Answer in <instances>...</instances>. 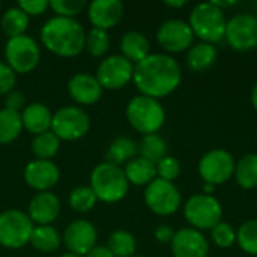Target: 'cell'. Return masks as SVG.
Listing matches in <instances>:
<instances>
[{"instance_id":"44dd1931","label":"cell","mask_w":257,"mask_h":257,"mask_svg":"<svg viewBox=\"0 0 257 257\" xmlns=\"http://www.w3.org/2000/svg\"><path fill=\"white\" fill-rule=\"evenodd\" d=\"M21 120H23V126L35 134L39 136L42 133H47L51 130V122H53V114L48 110V107H45L44 104H30L27 105L23 113H21Z\"/></svg>"},{"instance_id":"ac0fdd59","label":"cell","mask_w":257,"mask_h":257,"mask_svg":"<svg viewBox=\"0 0 257 257\" xmlns=\"http://www.w3.org/2000/svg\"><path fill=\"white\" fill-rule=\"evenodd\" d=\"M123 15V5L119 0H93L89 6V20L93 29L108 30L114 27Z\"/></svg>"},{"instance_id":"7dc6e473","label":"cell","mask_w":257,"mask_h":257,"mask_svg":"<svg viewBox=\"0 0 257 257\" xmlns=\"http://www.w3.org/2000/svg\"><path fill=\"white\" fill-rule=\"evenodd\" d=\"M214 190V185H211V184H205V193H211Z\"/></svg>"},{"instance_id":"60d3db41","label":"cell","mask_w":257,"mask_h":257,"mask_svg":"<svg viewBox=\"0 0 257 257\" xmlns=\"http://www.w3.org/2000/svg\"><path fill=\"white\" fill-rule=\"evenodd\" d=\"M24 102H26V98L21 92L18 90H11L9 93H6V98H5V104H6V108L9 110H14V111H18L24 107Z\"/></svg>"},{"instance_id":"9c48e42d","label":"cell","mask_w":257,"mask_h":257,"mask_svg":"<svg viewBox=\"0 0 257 257\" xmlns=\"http://www.w3.org/2000/svg\"><path fill=\"white\" fill-rule=\"evenodd\" d=\"M90 128L89 116L84 110L68 105L57 110L53 114L51 131L57 136L59 140H78L87 134Z\"/></svg>"},{"instance_id":"52a82bcc","label":"cell","mask_w":257,"mask_h":257,"mask_svg":"<svg viewBox=\"0 0 257 257\" xmlns=\"http://www.w3.org/2000/svg\"><path fill=\"white\" fill-rule=\"evenodd\" d=\"M185 218L194 229H212L221 221L223 208L211 194H196L190 197L184 208Z\"/></svg>"},{"instance_id":"cb8c5ba5","label":"cell","mask_w":257,"mask_h":257,"mask_svg":"<svg viewBox=\"0 0 257 257\" xmlns=\"http://www.w3.org/2000/svg\"><path fill=\"white\" fill-rule=\"evenodd\" d=\"M215 60H217V50L212 47V44H206V42L193 45L187 54V63L190 69L197 72L206 71L215 63Z\"/></svg>"},{"instance_id":"7a4b0ae2","label":"cell","mask_w":257,"mask_h":257,"mask_svg":"<svg viewBox=\"0 0 257 257\" xmlns=\"http://www.w3.org/2000/svg\"><path fill=\"white\" fill-rule=\"evenodd\" d=\"M41 41L48 51L62 57H74L83 51L86 35L75 18L53 17L44 24Z\"/></svg>"},{"instance_id":"f546056e","label":"cell","mask_w":257,"mask_h":257,"mask_svg":"<svg viewBox=\"0 0 257 257\" xmlns=\"http://www.w3.org/2000/svg\"><path fill=\"white\" fill-rule=\"evenodd\" d=\"M0 26H2V30L8 36H11V38L21 36V35H24L26 29L29 27V17L20 8H9L3 14Z\"/></svg>"},{"instance_id":"ab89813d","label":"cell","mask_w":257,"mask_h":257,"mask_svg":"<svg viewBox=\"0 0 257 257\" xmlns=\"http://www.w3.org/2000/svg\"><path fill=\"white\" fill-rule=\"evenodd\" d=\"M14 84H15V72L8 66V63L0 62V95L9 93Z\"/></svg>"},{"instance_id":"ba28073f","label":"cell","mask_w":257,"mask_h":257,"mask_svg":"<svg viewBox=\"0 0 257 257\" xmlns=\"http://www.w3.org/2000/svg\"><path fill=\"white\" fill-rule=\"evenodd\" d=\"M5 57L8 60V66L14 72L27 74L39 63L41 51L38 44L30 36L21 35L9 38L5 48Z\"/></svg>"},{"instance_id":"d6986e66","label":"cell","mask_w":257,"mask_h":257,"mask_svg":"<svg viewBox=\"0 0 257 257\" xmlns=\"http://www.w3.org/2000/svg\"><path fill=\"white\" fill-rule=\"evenodd\" d=\"M60 214L59 199L48 191L38 193L29 205V218L38 226H50Z\"/></svg>"},{"instance_id":"74e56055","label":"cell","mask_w":257,"mask_h":257,"mask_svg":"<svg viewBox=\"0 0 257 257\" xmlns=\"http://www.w3.org/2000/svg\"><path fill=\"white\" fill-rule=\"evenodd\" d=\"M179 173H181V164L173 157H166L157 164V175L160 176V179L172 182L179 176Z\"/></svg>"},{"instance_id":"7402d4cb","label":"cell","mask_w":257,"mask_h":257,"mask_svg":"<svg viewBox=\"0 0 257 257\" xmlns=\"http://www.w3.org/2000/svg\"><path fill=\"white\" fill-rule=\"evenodd\" d=\"M120 50L125 59L139 63L149 56V41L140 32H128L120 41Z\"/></svg>"},{"instance_id":"8fae6325","label":"cell","mask_w":257,"mask_h":257,"mask_svg":"<svg viewBox=\"0 0 257 257\" xmlns=\"http://www.w3.org/2000/svg\"><path fill=\"white\" fill-rule=\"evenodd\" d=\"M199 173L206 184H224L235 175V160L224 149L209 151L199 163Z\"/></svg>"},{"instance_id":"6da1fadb","label":"cell","mask_w":257,"mask_h":257,"mask_svg":"<svg viewBox=\"0 0 257 257\" xmlns=\"http://www.w3.org/2000/svg\"><path fill=\"white\" fill-rule=\"evenodd\" d=\"M134 83L142 95L158 99L172 93L181 83L179 63L167 54H149L136 63Z\"/></svg>"},{"instance_id":"7c38bea8","label":"cell","mask_w":257,"mask_h":257,"mask_svg":"<svg viewBox=\"0 0 257 257\" xmlns=\"http://www.w3.org/2000/svg\"><path fill=\"white\" fill-rule=\"evenodd\" d=\"M227 42L238 51H247L257 47V17L250 14L235 15L226 24Z\"/></svg>"},{"instance_id":"3957f363","label":"cell","mask_w":257,"mask_h":257,"mask_svg":"<svg viewBox=\"0 0 257 257\" xmlns=\"http://www.w3.org/2000/svg\"><path fill=\"white\" fill-rule=\"evenodd\" d=\"M130 182L125 172L113 164L102 163L96 166L90 175V188L98 200L114 203L122 200L128 193Z\"/></svg>"},{"instance_id":"d6a6232c","label":"cell","mask_w":257,"mask_h":257,"mask_svg":"<svg viewBox=\"0 0 257 257\" xmlns=\"http://www.w3.org/2000/svg\"><path fill=\"white\" fill-rule=\"evenodd\" d=\"M96 196L95 193L92 191L90 187H78L75 188L71 196H69V205L74 211L77 212H87L90 211L95 203H96Z\"/></svg>"},{"instance_id":"603a6c76","label":"cell","mask_w":257,"mask_h":257,"mask_svg":"<svg viewBox=\"0 0 257 257\" xmlns=\"http://www.w3.org/2000/svg\"><path fill=\"white\" fill-rule=\"evenodd\" d=\"M123 172L128 182L134 185H149L157 179V166L142 157L133 158Z\"/></svg>"},{"instance_id":"30bf717a","label":"cell","mask_w":257,"mask_h":257,"mask_svg":"<svg viewBox=\"0 0 257 257\" xmlns=\"http://www.w3.org/2000/svg\"><path fill=\"white\" fill-rule=\"evenodd\" d=\"M148 208L158 215H172L181 206V193L173 182L157 178L145 191Z\"/></svg>"},{"instance_id":"ffe728a7","label":"cell","mask_w":257,"mask_h":257,"mask_svg":"<svg viewBox=\"0 0 257 257\" xmlns=\"http://www.w3.org/2000/svg\"><path fill=\"white\" fill-rule=\"evenodd\" d=\"M68 92L71 98L77 101L78 104L90 105V104H95L101 98L102 87L98 83L96 77L90 74H77L69 80Z\"/></svg>"},{"instance_id":"4316f807","label":"cell","mask_w":257,"mask_h":257,"mask_svg":"<svg viewBox=\"0 0 257 257\" xmlns=\"http://www.w3.org/2000/svg\"><path fill=\"white\" fill-rule=\"evenodd\" d=\"M23 130L21 113L3 108L0 110V143L6 145L14 142Z\"/></svg>"},{"instance_id":"5b68a950","label":"cell","mask_w":257,"mask_h":257,"mask_svg":"<svg viewBox=\"0 0 257 257\" xmlns=\"http://www.w3.org/2000/svg\"><path fill=\"white\" fill-rule=\"evenodd\" d=\"M226 17L223 9L212 2L197 5L190 15V27L194 36H199L203 42H218L226 33Z\"/></svg>"},{"instance_id":"4dcf8cb0","label":"cell","mask_w":257,"mask_h":257,"mask_svg":"<svg viewBox=\"0 0 257 257\" xmlns=\"http://www.w3.org/2000/svg\"><path fill=\"white\" fill-rule=\"evenodd\" d=\"M59 145L60 140L57 139V136L53 131H47L39 136H35L32 142V152L36 157V160L50 161V158H53L57 154Z\"/></svg>"},{"instance_id":"1f68e13d","label":"cell","mask_w":257,"mask_h":257,"mask_svg":"<svg viewBox=\"0 0 257 257\" xmlns=\"http://www.w3.org/2000/svg\"><path fill=\"white\" fill-rule=\"evenodd\" d=\"M136 238L125 230H116L108 239V250L114 257H133L136 253Z\"/></svg>"},{"instance_id":"ee69618b","label":"cell","mask_w":257,"mask_h":257,"mask_svg":"<svg viewBox=\"0 0 257 257\" xmlns=\"http://www.w3.org/2000/svg\"><path fill=\"white\" fill-rule=\"evenodd\" d=\"M166 5L170 6V8H181V6H185V5H187V0H175V2L167 0Z\"/></svg>"},{"instance_id":"8d00e7d4","label":"cell","mask_w":257,"mask_h":257,"mask_svg":"<svg viewBox=\"0 0 257 257\" xmlns=\"http://www.w3.org/2000/svg\"><path fill=\"white\" fill-rule=\"evenodd\" d=\"M86 6L84 0H53L50 2V8L57 14V17L74 18L78 15Z\"/></svg>"},{"instance_id":"f35d334b","label":"cell","mask_w":257,"mask_h":257,"mask_svg":"<svg viewBox=\"0 0 257 257\" xmlns=\"http://www.w3.org/2000/svg\"><path fill=\"white\" fill-rule=\"evenodd\" d=\"M50 6L45 0H20L18 8L29 17V15H41Z\"/></svg>"},{"instance_id":"484cf974","label":"cell","mask_w":257,"mask_h":257,"mask_svg":"<svg viewBox=\"0 0 257 257\" xmlns=\"http://www.w3.org/2000/svg\"><path fill=\"white\" fill-rule=\"evenodd\" d=\"M236 182L245 188L253 190L257 187V154L244 155L235 166Z\"/></svg>"},{"instance_id":"2e32d148","label":"cell","mask_w":257,"mask_h":257,"mask_svg":"<svg viewBox=\"0 0 257 257\" xmlns=\"http://www.w3.org/2000/svg\"><path fill=\"white\" fill-rule=\"evenodd\" d=\"M170 245L173 257H208L209 251L206 238L193 227H182L175 232Z\"/></svg>"},{"instance_id":"277c9868","label":"cell","mask_w":257,"mask_h":257,"mask_svg":"<svg viewBox=\"0 0 257 257\" xmlns=\"http://www.w3.org/2000/svg\"><path fill=\"white\" fill-rule=\"evenodd\" d=\"M126 119L136 131L149 136L155 134L163 126L166 113L158 99L140 95L128 102Z\"/></svg>"},{"instance_id":"4fadbf2b","label":"cell","mask_w":257,"mask_h":257,"mask_svg":"<svg viewBox=\"0 0 257 257\" xmlns=\"http://www.w3.org/2000/svg\"><path fill=\"white\" fill-rule=\"evenodd\" d=\"M134 74L133 63L123 56H110L101 62L96 71V80L101 87L120 89L123 87Z\"/></svg>"},{"instance_id":"e0dca14e","label":"cell","mask_w":257,"mask_h":257,"mask_svg":"<svg viewBox=\"0 0 257 257\" xmlns=\"http://www.w3.org/2000/svg\"><path fill=\"white\" fill-rule=\"evenodd\" d=\"M59 169L54 163L45 160H35L24 169V179L29 187L39 193L48 191L59 181Z\"/></svg>"},{"instance_id":"d590c367","label":"cell","mask_w":257,"mask_h":257,"mask_svg":"<svg viewBox=\"0 0 257 257\" xmlns=\"http://www.w3.org/2000/svg\"><path fill=\"white\" fill-rule=\"evenodd\" d=\"M211 236H212V241L221 248L232 247L236 239V233H235L233 227L224 221H220L217 226H214L211 229Z\"/></svg>"},{"instance_id":"8992f818","label":"cell","mask_w":257,"mask_h":257,"mask_svg":"<svg viewBox=\"0 0 257 257\" xmlns=\"http://www.w3.org/2000/svg\"><path fill=\"white\" fill-rule=\"evenodd\" d=\"M33 223L21 211L11 209L0 214V245L6 248H21L30 242Z\"/></svg>"},{"instance_id":"836d02e7","label":"cell","mask_w":257,"mask_h":257,"mask_svg":"<svg viewBox=\"0 0 257 257\" xmlns=\"http://www.w3.org/2000/svg\"><path fill=\"white\" fill-rule=\"evenodd\" d=\"M236 241L245 253L257 254V220L247 221L239 227Z\"/></svg>"},{"instance_id":"e575fe53","label":"cell","mask_w":257,"mask_h":257,"mask_svg":"<svg viewBox=\"0 0 257 257\" xmlns=\"http://www.w3.org/2000/svg\"><path fill=\"white\" fill-rule=\"evenodd\" d=\"M110 45V38L108 33L105 30L101 29H92L87 35H86V50L95 56V57H101L107 53Z\"/></svg>"},{"instance_id":"f1b7e54d","label":"cell","mask_w":257,"mask_h":257,"mask_svg":"<svg viewBox=\"0 0 257 257\" xmlns=\"http://www.w3.org/2000/svg\"><path fill=\"white\" fill-rule=\"evenodd\" d=\"M30 244L44 253H50L59 248L60 245V236L57 230L51 226H38L33 229L30 236Z\"/></svg>"},{"instance_id":"83f0119b","label":"cell","mask_w":257,"mask_h":257,"mask_svg":"<svg viewBox=\"0 0 257 257\" xmlns=\"http://www.w3.org/2000/svg\"><path fill=\"white\" fill-rule=\"evenodd\" d=\"M140 157L154 163L155 166L167 157V143L158 134L145 136L139 146Z\"/></svg>"},{"instance_id":"bcb514c9","label":"cell","mask_w":257,"mask_h":257,"mask_svg":"<svg viewBox=\"0 0 257 257\" xmlns=\"http://www.w3.org/2000/svg\"><path fill=\"white\" fill-rule=\"evenodd\" d=\"M251 101H253L254 108L257 110V83H256V86L253 87V92H251Z\"/></svg>"},{"instance_id":"c3c4849f","label":"cell","mask_w":257,"mask_h":257,"mask_svg":"<svg viewBox=\"0 0 257 257\" xmlns=\"http://www.w3.org/2000/svg\"><path fill=\"white\" fill-rule=\"evenodd\" d=\"M59 257H81V256H75V254H71V253H66V254H62Z\"/></svg>"},{"instance_id":"f6af8a7d","label":"cell","mask_w":257,"mask_h":257,"mask_svg":"<svg viewBox=\"0 0 257 257\" xmlns=\"http://www.w3.org/2000/svg\"><path fill=\"white\" fill-rule=\"evenodd\" d=\"M212 3H214L215 6H218L220 9H221V8H229V6H235V5H236L238 2H212Z\"/></svg>"},{"instance_id":"b9f144b4","label":"cell","mask_w":257,"mask_h":257,"mask_svg":"<svg viewBox=\"0 0 257 257\" xmlns=\"http://www.w3.org/2000/svg\"><path fill=\"white\" fill-rule=\"evenodd\" d=\"M173 236H175V232L170 226H158L155 230V238L163 244L172 242Z\"/></svg>"},{"instance_id":"5bb4252c","label":"cell","mask_w":257,"mask_h":257,"mask_svg":"<svg viewBox=\"0 0 257 257\" xmlns=\"http://www.w3.org/2000/svg\"><path fill=\"white\" fill-rule=\"evenodd\" d=\"M157 39L160 45L170 51V53H181L187 48L191 47L194 33L190 27L182 20H169L161 24L157 33Z\"/></svg>"},{"instance_id":"d4e9b609","label":"cell","mask_w":257,"mask_h":257,"mask_svg":"<svg viewBox=\"0 0 257 257\" xmlns=\"http://www.w3.org/2000/svg\"><path fill=\"white\" fill-rule=\"evenodd\" d=\"M137 152H139V148L134 140H131L128 137H119L110 145V148L105 154V158H107L105 163L119 167L120 164H123L126 161L130 163L136 157Z\"/></svg>"},{"instance_id":"7bdbcfd3","label":"cell","mask_w":257,"mask_h":257,"mask_svg":"<svg viewBox=\"0 0 257 257\" xmlns=\"http://www.w3.org/2000/svg\"><path fill=\"white\" fill-rule=\"evenodd\" d=\"M84 257H114L111 254V251L107 248V247H102V245H95L87 254Z\"/></svg>"},{"instance_id":"9a60e30c","label":"cell","mask_w":257,"mask_h":257,"mask_svg":"<svg viewBox=\"0 0 257 257\" xmlns=\"http://www.w3.org/2000/svg\"><path fill=\"white\" fill-rule=\"evenodd\" d=\"M63 242L71 254L86 256L96 244V229L86 220L72 221L65 230Z\"/></svg>"}]
</instances>
